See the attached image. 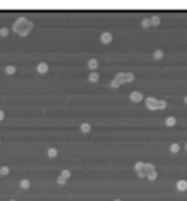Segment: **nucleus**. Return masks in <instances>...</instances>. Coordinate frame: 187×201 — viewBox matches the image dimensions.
Wrapping results in <instances>:
<instances>
[{
  "instance_id": "f257e3e1",
  "label": "nucleus",
  "mask_w": 187,
  "mask_h": 201,
  "mask_svg": "<svg viewBox=\"0 0 187 201\" xmlns=\"http://www.w3.org/2000/svg\"><path fill=\"white\" fill-rule=\"evenodd\" d=\"M19 35H22V37H25L31 29H32V24H31V22L29 20H27L25 18H20L18 22H16V24H15V28H13Z\"/></svg>"
},
{
  "instance_id": "f03ea898",
  "label": "nucleus",
  "mask_w": 187,
  "mask_h": 201,
  "mask_svg": "<svg viewBox=\"0 0 187 201\" xmlns=\"http://www.w3.org/2000/svg\"><path fill=\"white\" fill-rule=\"evenodd\" d=\"M134 79V74L133 73H119L115 77H114V80H113V83H111V86L113 87H119L121 83H126V82H132Z\"/></svg>"
},
{
  "instance_id": "7ed1b4c3",
  "label": "nucleus",
  "mask_w": 187,
  "mask_h": 201,
  "mask_svg": "<svg viewBox=\"0 0 187 201\" xmlns=\"http://www.w3.org/2000/svg\"><path fill=\"white\" fill-rule=\"evenodd\" d=\"M146 105H148V108H151V109H161V108H165V106H167L165 102L156 101V99H154V98H148V99H146Z\"/></svg>"
},
{
  "instance_id": "20e7f679",
  "label": "nucleus",
  "mask_w": 187,
  "mask_h": 201,
  "mask_svg": "<svg viewBox=\"0 0 187 201\" xmlns=\"http://www.w3.org/2000/svg\"><path fill=\"white\" fill-rule=\"evenodd\" d=\"M113 41V35L110 34V32H104L102 35H101V42L102 44H110Z\"/></svg>"
},
{
  "instance_id": "39448f33",
  "label": "nucleus",
  "mask_w": 187,
  "mask_h": 201,
  "mask_svg": "<svg viewBox=\"0 0 187 201\" xmlns=\"http://www.w3.org/2000/svg\"><path fill=\"white\" fill-rule=\"evenodd\" d=\"M149 20H151V25H152V26H158V25L161 24V18H159L158 15L152 16V18H151Z\"/></svg>"
},
{
  "instance_id": "423d86ee",
  "label": "nucleus",
  "mask_w": 187,
  "mask_h": 201,
  "mask_svg": "<svg viewBox=\"0 0 187 201\" xmlns=\"http://www.w3.org/2000/svg\"><path fill=\"white\" fill-rule=\"evenodd\" d=\"M130 99H132V101H134V102L142 101V93H140V92H133V93L130 95Z\"/></svg>"
},
{
  "instance_id": "0eeeda50",
  "label": "nucleus",
  "mask_w": 187,
  "mask_h": 201,
  "mask_svg": "<svg viewBox=\"0 0 187 201\" xmlns=\"http://www.w3.org/2000/svg\"><path fill=\"white\" fill-rule=\"evenodd\" d=\"M37 69H38L40 73H47V70H48V66H47L45 63H40Z\"/></svg>"
},
{
  "instance_id": "6e6552de",
  "label": "nucleus",
  "mask_w": 187,
  "mask_h": 201,
  "mask_svg": "<svg viewBox=\"0 0 187 201\" xmlns=\"http://www.w3.org/2000/svg\"><path fill=\"white\" fill-rule=\"evenodd\" d=\"M88 66H89V69H91V70H94V72H95V69L98 67V61H97L95 58H92V60H89Z\"/></svg>"
},
{
  "instance_id": "1a4fd4ad",
  "label": "nucleus",
  "mask_w": 187,
  "mask_h": 201,
  "mask_svg": "<svg viewBox=\"0 0 187 201\" xmlns=\"http://www.w3.org/2000/svg\"><path fill=\"white\" fill-rule=\"evenodd\" d=\"M177 188H178L180 191L187 189V182H186V181H178V182H177Z\"/></svg>"
},
{
  "instance_id": "9d476101",
  "label": "nucleus",
  "mask_w": 187,
  "mask_h": 201,
  "mask_svg": "<svg viewBox=\"0 0 187 201\" xmlns=\"http://www.w3.org/2000/svg\"><path fill=\"white\" fill-rule=\"evenodd\" d=\"M162 57H164V51H162V50H155L154 58H155V60H159V58H162Z\"/></svg>"
},
{
  "instance_id": "9b49d317",
  "label": "nucleus",
  "mask_w": 187,
  "mask_h": 201,
  "mask_svg": "<svg viewBox=\"0 0 187 201\" xmlns=\"http://www.w3.org/2000/svg\"><path fill=\"white\" fill-rule=\"evenodd\" d=\"M98 79H100V74L95 73V72H92V73L89 74V80H91V82H97Z\"/></svg>"
},
{
  "instance_id": "f8f14e48",
  "label": "nucleus",
  "mask_w": 187,
  "mask_h": 201,
  "mask_svg": "<svg viewBox=\"0 0 187 201\" xmlns=\"http://www.w3.org/2000/svg\"><path fill=\"white\" fill-rule=\"evenodd\" d=\"M142 26H143V28H151V26H152V25H151V20H149V19H143V20H142Z\"/></svg>"
},
{
  "instance_id": "ddd939ff",
  "label": "nucleus",
  "mask_w": 187,
  "mask_h": 201,
  "mask_svg": "<svg viewBox=\"0 0 187 201\" xmlns=\"http://www.w3.org/2000/svg\"><path fill=\"white\" fill-rule=\"evenodd\" d=\"M174 124H175V118H174V117L167 118V125H174Z\"/></svg>"
},
{
  "instance_id": "4468645a",
  "label": "nucleus",
  "mask_w": 187,
  "mask_h": 201,
  "mask_svg": "<svg viewBox=\"0 0 187 201\" xmlns=\"http://www.w3.org/2000/svg\"><path fill=\"white\" fill-rule=\"evenodd\" d=\"M81 128H82V131H83V133H88V131H89V128H91V125H89V124H82V127H81Z\"/></svg>"
},
{
  "instance_id": "2eb2a0df",
  "label": "nucleus",
  "mask_w": 187,
  "mask_h": 201,
  "mask_svg": "<svg viewBox=\"0 0 187 201\" xmlns=\"http://www.w3.org/2000/svg\"><path fill=\"white\" fill-rule=\"evenodd\" d=\"M178 149H180V147H178V144H173V146H171V152H174V153H177V152H178Z\"/></svg>"
},
{
  "instance_id": "dca6fc26",
  "label": "nucleus",
  "mask_w": 187,
  "mask_h": 201,
  "mask_svg": "<svg viewBox=\"0 0 187 201\" xmlns=\"http://www.w3.org/2000/svg\"><path fill=\"white\" fill-rule=\"evenodd\" d=\"M56 153H57V152H56V149H51V150L48 152V154L51 156V158H53V156H56Z\"/></svg>"
},
{
  "instance_id": "f3484780",
  "label": "nucleus",
  "mask_w": 187,
  "mask_h": 201,
  "mask_svg": "<svg viewBox=\"0 0 187 201\" xmlns=\"http://www.w3.org/2000/svg\"><path fill=\"white\" fill-rule=\"evenodd\" d=\"M8 72H9V74H12L13 72H15V69H13V67H8V69H6Z\"/></svg>"
},
{
  "instance_id": "a211bd4d",
  "label": "nucleus",
  "mask_w": 187,
  "mask_h": 201,
  "mask_svg": "<svg viewBox=\"0 0 187 201\" xmlns=\"http://www.w3.org/2000/svg\"><path fill=\"white\" fill-rule=\"evenodd\" d=\"M0 34H2V35H8V29H2V31H0Z\"/></svg>"
},
{
  "instance_id": "6ab92c4d",
  "label": "nucleus",
  "mask_w": 187,
  "mask_h": 201,
  "mask_svg": "<svg viewBox=\"0 0 187 201\" xmlns=\"http://www.w3.org/2000/svg\"><path fill=\"white\" fill-rule=\"evenodd\" d=\"M28 185H29L28 181H23V182H22V187H28Z\"/></svg>"
},
{
  "instance_id": "aec40b11",
  "label": "nucleus",
  "mask_w": 187,
  "mask_h": 201,
  "mask_svg": "<svg viewBox=\"0 0 187 201\" xmlns=\"http://www.w3.org/2000/svg\"><path fill=\"white\" fill-rule=\"evenodd\" d=\"M2 117H3V114H2V112H0V120H2Z\"/></svg>"
},
{
  "instance_id": "412c9836",
  "label": "nucleus",
  "mask_w": 187,
  "mask_h": 201,
  "mask_svg": "<svg viewBox=\"0 0 187 201\" xmlns=\"http://www.w3.org/2000/svg\"><path fill=\"white\" fill-rule=\"evenodd\" d=\"M186 149H187V143H186Z\"/></svg>"
},
{
  "instance_id": "4be33fe9",
  "label": "nucleus",
  "mask_w": 187,
  "mask_h": 201,
  "mask_svg": "<svg viewBox=\"0 0 187 201\" xmlns=\"http://www.w3.org/2000/svg\"><path fill=\"white\" fill-rule=\"evenodd\" d=\"M186 102H187V98H186Z\"/></svg>"
},
{
  "instance_id": "5701e85b",
  "label": "nucleus",
  "mask_w": 187,
  "mask_h": 201,
  "mask_svg": "<svg viewBox=\"0 0 187 201\" xmlns=\"http://www.w3.org/2000/svg\"><path fill=\"white\" fill-rule=\"evenodd\" d=\"M117 201H120V200H117Z\"/></svg>"
}]
</instances>
